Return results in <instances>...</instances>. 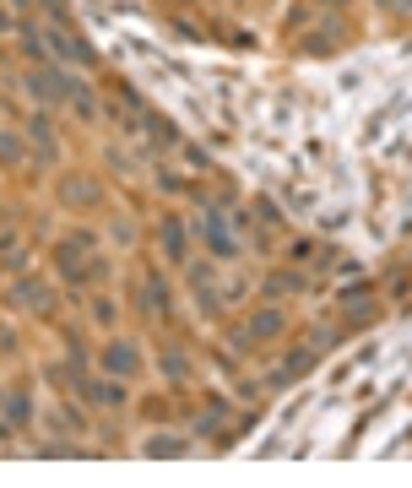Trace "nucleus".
<instances>
[{"mask_svg": "<svg viewBox=\"0 0 412 488\" xmlns=\"http://www.w3.org/2000/svg\"><path fill=\"white\" fill-rule=\"evenodd\" d=\"M109 364H114V369H131L136 353H131V347H114V353H109Z\"/></svg>", "mask_w": 412, "mask_h": 488, "instance_id": "obj_1", "label": "nucleus"}]
</instances>
